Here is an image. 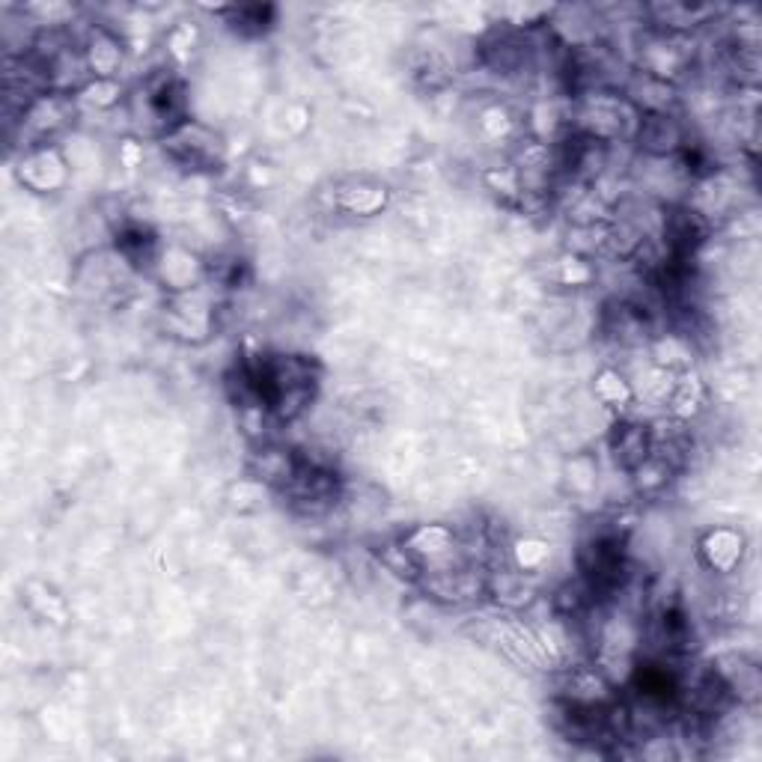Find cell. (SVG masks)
I'll return each instance as SVG.
<instances>
[{
	"instance_id": "cell-1",
	"label": "cell",
	"mask_w": 762,
	"mask_h": 762,
	"mask_svg": "<svg viewBox=\"0 0 762 762\" xmlns=\"http://www.w3.org/2000/svg\"><path fill=\"white\" fill-rule=\"evenodd\" d=\"M18 179H21V185L33 188L39 194L57 191L66 182V161L57 149H48V146L30 149L18 164Z\"/></svg>"
},
{
	"instance_id": "cell-5",
	"label": "cell",
	"mask_w": 762,
	"mask_h": 762,
	"mask_svg": "<svg viewBox=\"0 0 762 762\" xmlns=\"http://www.w3.org/2000/svg\"><path fill=\"white\" fill-rule=\"evenodd\" d=\"M387 203V191L373 188V185H361V188H343L334 194V206H340L349 215H376Z\"/></svg>"
},
{
	"instance_id": "cell-7",
	"label": "cell",
	"mask_w": 762,
	"mask_h": 762,
	"mask_svg": "<svg viewBox=\"0 0 762 762\" xmlns=\"http://www.w3.org/2000/svg\"><path fill=\"white\" fill-rule=\"evenodd\" d=\"M120 99H123V87L117 81H105V78H90L78 90V102H84L90 108H114Z\"/></svg>"
},
{
	"instance_id": "cell-4",
	"label": "cell",
	"mask_w": 762,
	"mask_h": 762,
	"mask_svg": "<svg viewBox=\"0 0 762 762\" xmlns=\"http://www.w3.org/2000/svg\"><path fill=\"white\" fill-rule=\"evenodd\" d=\"M742 536L730 527H715L706 533V539L700 542V554L706 560L709 569L715 572H733L742 560Z\"/></svg>"
},
{
	"instance_id": "cell-6",
	"label": "cell",
	"mask_w": 762,
	"mask_h": 762,
	"mask_svg": "<svg viewBox=\"0 0 762 762\" xmlns=\"http://www.w3.org/2000/svg\"><path fill=\"white\" fill-rule=\"evenodd\" d=\"M596 396L611 408H626L629 402H635V387L620 370H602L596 379Z\"/></svg>"
},
{
	"instance_id": "cell-3",
	"label": "cell",
	"mask_w": 762,
	"mask_h": 762,
	"mask_svg": "<svg viewBox=\"0 0 762 762\" xmlns=\"http://www.w3.org/2000/svg\"><path fill=\"white\" fill-rule=\"evenodd\" d=\"M84 60H87V69H90L93 78L114 81V75H117L120 66H123L120 39L111 36L108 30H93V36H90L87 45H84Z\"/></svg>"
},
{
	"instance_id": "cell-8",
	"label": "cell",
	"mask_w": 762,
	"mask_h": 762,
	"mask_svg": "<svg viewBox=\"0 0 762 762\" xmlns=\"http://www.w3.org/2000/svg\"><path fill=\"white\" fill-rule=\"evenodd\" d=\"M548 557H551V548L545 542H539V539H518L512 545V566L518 572H524V575L542 569Z\"/></svg>"
},
{
	"instance_id": "cell-9",
	"label": "cell",
	"mask_w": 762,
	"mask_h": 762,
	"mask_svg": "<svg viewBox=\"0 0 762 762\" xmlns=\"http://www.w3.org/2000/svg\"><path fill=\"white\" fill-rule=\"evenodd\" d=\"M480 128H483V134L489 140H504V137H509V131L515 128V120H512V114H509L507 108L492 105V108H486L480 114Z\"/></svg>"
},
{
	"instance_id": "cell-2",
	"label": "cell",
	"mask_w": 762,
	"mask_h": 762,
	"mask_svg": "<svg viewBox=\"0 0 762 762\" xmlns=\"http://www.w3.org/2000/svg\"><path fill=\"white\" fill-rule=\"evenodd\" d=\"M611 453L617 459V465L623 471H635L643 459H649L652 453V432L649 423H637V420H623L614 435H611Z\"/></svg>"
}]
</instances>
